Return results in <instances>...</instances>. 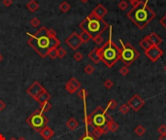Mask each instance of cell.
Listing matches in <instances>:
<instances>
[{
    "label": "cell",
    "mask_w": 166,
    "mask_h": 140,
    "mask_svg": "<svg viewBox=\"0 0 166 140\" xmlns=\"http://www.w3.org/2000/svg\"><path fill=\"white\" fill-rule=\"evenodd\" d=\"M49 28L42 27L39 30L35 32V34H29V39L27 44L34 50L41 57H46L51 49L58 48L60 45V41L57 37H51L48 34Z\"/></svg>",
    "instance_id": "cell-1"
},
{
    "label": "cell",
    "mask_w": 166,
    "mask_h": 140,
    "mask_svg": "<svg viewBox=\"0 0 166 140\" xmlns=\"http://www.w3.org/2000/svg\"><path fill=\"white\" fill-rule=\"evenodd\" d=\"M126 16L139 29H144L156 18V15L148 5V0H145L139 5L133 7Z\"/></svg>",
    "instance_id": "cell-2"
},
{
    "label": "cell",
    "mask_w": 166,
    "mask_h": 140,
    "mask_svg": "<svg viewBox=\"0 0 166 140\" xmlns=\"http://www.w3.org/2000/svg\"><path fill=\"white\" fill-rule=\"evenodd\" d=\"M109 39L104 45L99 48V55H100L101 61L104 62L106 66L113 67L120 60V49L112 40V27L109 25Z\"/></svg>",
    "instance_id": "cell-3"
},
{
    "label": "cell",
    "mask_w": 166,
    "mask_h": 140,
    "mask_svg": "<svg viewBox=\"0 0 166 140\" xmlns=\"http://www.w3.org/2000/svg\"><path fill=\"white\" fill-rule=\"evenodd\" d=\"M108 27L109 24L104 20L96 17L92 12L80 24V28L87 31L92 38L102 34Z\"/></svg>",
    "instance_id": "cell-4"
},
{
    "label": "cell",
    "mask_w": 166,
    "mask_h": 140,
    "mask_svg": "<svg viewBox=\"0 0 166 140\" xmlns=\"http://www.w3.org/2000/svg\"><path fill=\"white\" fill-rule=\"evenodd\" d=\"M113 118L111 117L107 110L101 106H97L96 108L91 112L90 115L87 114V110H84V124H86V130H88V127H105Z\"/></svg>",
    "instance_id": "cell-5"
},
{
    "label": "cell",
    "mask_w": 166,
    "mask_h": 140,
    "mask_svg": "<svg viewBox=\"0 0 166 140\" xmlns=\"http://www.w3.org/2000/svg\"><path fill=\"white\" fill-rule=\"evenodd\" d=\"M49 122V118L40 109H36L26 119V123L28 124V126L37 132H40L44 127H47Z\"/></svg>",
    "instance_id": "cell-6"
},
{
    "label": "cell",
    "mask_w": 166,
    "mask_h": 140,
    "mask_svg": "<svg viewBox=\"0 0 166 140\" xmlns=\"http://www.w3.org/2000/svg\"><path fill=\"white\" fill-rule=\"evenodd\" d=\"M120 42L121 44L120 60L123 62L124 65L126 66L131 65L137 58H139L140 53L130 43H123L121 39H120Z\"/></svg>",
    "instance_id": "cell-7"
},
{
    "label": "cell",
    "mask_w": 166,
    "mask_h": 140,
    "mask_svg": "<svg viewBox=\"0 0 166 140\" xmlns=\"http://www.w3.org/2000/svg\"><path fill=\"white\" fill-rule=\"evenodd\" d=\"M65 43L74 51L78 50L81 47V45L83 44L82 40H81V38H80V35L77 32H72L71 34L66 38Z\"/></svg>",
    "instance_id": "cell-8"
},
{
    "label": "cell",
    "mask_w": 166,
    "mask_h": 140,
    "mask_svg": "<svg viewBox=\"0 0 166 140\" xmlns=\"http://www.w3.org/2000/svg\"><path fill=\"white\" fill-rule=\"evenodd\" d=\"M44 90H45V88H44L42 85L38 82V81H35V82H33L31 84V86H29L27 88L26 93L28 94L29 97H31L35 100V98L38 97V95L41 94Z\"/></svg>",
    "instance_id": "cell-9"
},
{
    "label": "cell",
    "mask_w": 166,
    "mask_h": 140,
    "mask_svg": "<svg viewBox=\"0 0 166 140\" xmlns=\"http://www.w3.org/2000/svg\"><path fill=\"white\" fill-rule=\"evenodd\" d=\"M145 55L149 57L150 60H152L153 62H156L163 55V51L158 46H152L149 50H147L145 52Z\"/></svg>",
    "instance_id": "cell-10"
},
{
    "label": "cell",
    "mask_w": 166,
    "mask_h": 140,
    "mask_svg": "<svg viewBox=\"0 0 166 140\" xmlns=\"http://www.w3.org/2000/svg\"><path fill=\"white\" fill-rule=\"evenodd\" d=\"M128 105L130 108L135 112H138L144 105H145V100L140 97L139 94H134L130 99L128 100Z\"/></svg>",
    "instance_id": "cell-11"
},
{
    "label": "cell",
    "mask_w": 166,
    "mask_h": 140,
    "mask_svg": "<svg viewBox=\"0 0 166 140\" xmlns=\"http://www.w3.org/2000/svg\"><path fill=\"white\" fill-rule=\"evenodd\" d=\"M92 13H93L95 16L100 18V19H103L107 14H108V10H107L104 6L102 4H98L95 8L92 11Z\"/></svg>",
    "instance_id": "cell-12"
},
{
    "label": "cell",
    "mask_w": 166,
    "mask_h": 140,
    "mask_svg": "<svg viewBox=\"0 0 166 140\" xmlns=\"http://www.w3.org/2000/svg\"><path fill=\"white\" fill-rule=\"evenodd\" d=\"M88 57H90V60L92 62H94L95 64H98L99 62L101 61L100 55H99V48H97V47L94 48V49L88 54Z\"/></svg>",
    "instance_id": "cell-13"
},
{
    "label": "cell",
    "mask_w": 166,
    "mask_h": 140,
    "mask_svg": "<svg viewBox=\"0 0 166 140\" xmlns=\"http://www.w3.org/2000/svg\"><path fill=\"white\" fill-rule=\"evenodd\" d=\"M39 133L45 140H50L54 135V131L51 130L49 126H47V127H44L43 130L39 132Z\"/></svg>",
    "instance_id": "cell-14"
},
{
    "label": "cell",
    "mask_w": 166,
    "mask_h": 140,
    "mask_svg": "<svg viewBox=\"0 0 166 140\" xmlns=\"http://www.w3.org/2000/svg\"><path fill=\"white\" fill-rule=\"evenodd\" d=\"M50 98H51V94L48 93L46 90H44L42 93L35 98V101L38 102L39 104H41V103H44V102H46V101H49Z\"/></svg>",
    "instance_id": "cell-15"
},
{
    "label": "cell",
    "mask_w": 166,
    "mask_h": 140,
    "mask_svg": "<svg viewBox=\"0 0 166 140\" xmlns=\"http://www.w3.org/2000/svg\"><path fill=\"white\" fill-rule=\"evenodd\" d=\"M149 38L150 41L152 43L153 46H159L162 43V39L158 36L156 32H152L151 34H149Z\"/></svg>",
    "instance_id": "cell-16"
},
{
    "label": "cell",
    "mask_w": 166,
    "mask_h": 140,
    "mask_svg": "<svg viewBox=\"0 0 166 140\" xmlns=\"http://www.w3.org/2000/svg\"><path fill=\"white\" fill-rule=\"evenodd\" d=\"M66 127L69 130H75L79 127V122L77 121L75 118H70V119L66 122Z\"/></svg>",
    "instance_id": "cell-17"
},
{
    "label": "cell",
    "mask_w": 166,
    "mask_h": 140,
    "mask_svg": "<svg viewBox=\"0 0 166 140\" xmlns=\"http://www.w3.org/2000/svg\"><path fill=\"white\" fill-rule=\"evenodd\" d=\"M139 45H140V47L142 48V49L144 50V51H147V50H149L151 47H152L153 45H152V43H151V41H150V38H149V35H147V36H145V37H144L141 41L139 42Z\"/></svg>",
    "instance_id": "cell-18"
},
{
    "label": "cell",
    "mask_w": 166,
    "mask_h": 140,
    "mask_svg": "<svg viewBox=\"0 0 166 140\" xmlns=\"http://www.w3.org/2000/svg\"><path fill=\"white\" fill-rule=\"evenodd\" d=\"M26 8L30 11L31 13H34L39 9V4L36 0H30V1L26 4Z\"/></svg>",
    "instance_id": "cell-19"
},
{
    "label": "cell",
    "mask_w": 166,
    "mask_h": 140,
    "mask_svg": "<svg viewBox=\"0 0 166 140\" xmlns=\"http://www.w3.org/2000/svg\"><path fill=\"white\" fill-rule=\"evenodd\" d=\"M79 35H80V38H81V40H82L83 43H87L88 41L92 40V37L87 31H82Z\"/></svg>",
    "instance_id": "cell-20"
},
{
    "label": "cell",
    "mask_w": 166,
    "mask_h": 140,
    "mask_svg": "<svg viewBox=\"0 0 166 140\" xmlns=\"http://www.w3.org/2000/svg\"><path fill=\"white\" fill-rule=\"evenodd\" d=\"M107 126H108V128H109V131L111 132H115L119 130V125H118L114 119L112 121H110L108 124H107Z\"/></svg>",
    "instance_id": "cell-21"
},
{
    "label": "cell",
    "mask_w": 166,
    "mask_h": 140,
    "mask_svg": "<svg viewBox=\"0 0 166 140\" xmlns=\"http://www.w3.org/2000/svg\"><path fill=\"white\" fill-rule=\"evenodd\" d=\"M91 134L93 135L94 137L99 138L100 136H102L103 134H104V131H103L102 127H93V128H92Z\"/></svg>",
    "instance_id": "cell-22"
},
{
    "label": "cell",
    "mask_w": 166,
    "mask_h": 140,
    "mask_svg": "<svg viewBox=\"0 0 166 140\" xmlns=\"http://www.w3.org/2000/svg\"><path fill=\"white\" fill-rule=\"evenodd\" d=\"M51 109V104L49 101H46V102L41 103V104H40V110H41L43 113L49 112Z\"/></svg>",
    "instance_id": "cell-23"
},
{
    "label": "cell",
    "mask_w": 166,
    "mask_h": 140,
    "mask_svg": "<svg viewBox=\"0 0 166 140\" xmlns=\"http://www.w3.org/2000/svg\"><path fill=\"white\" fill-rule=\"evenodd\" d=\"M78 140H98V138L94 137V136L91 134V132L87 130V131H86V133L83 134Z\"/></svg>",
    "instance_id": "cell-24"
},
{
    "label": "cell",
    "mask_w": 166,
    "mask_h": 140,
    "mask_svg": "<svg viewBox=\"0 0 166 140\" xmlns=\"http://www.w3.org/2000/svg\"><path fill=\"white\" fill-rule=\"evenodd\" d=\"M65 90H66V91H67L68 94H75L76 91H78L71 83L69 82V81L65 84Z\"/></svg>",
    "instance_id": "cell-25"
},
{
    "label": "cell",
    "mask_w": 166,
    "mask_h": 140,
    "mask_svg": "<svg viewBox=\"0 0 166 140\" xmlns=\"http://www.w3.org/2000/svg\"><path fill=\"white\" fill-rule=\"evenodd\" d=\"M134 132L138 136H143L144 134H145V132H146V128L144 127L142 125H139V126H137V127H135Z\"/></svg>",
    "instance_id": "cell-26"
},
{
    "label": "cell",
    "mask_w": 166,
    "mask_h": 140,
    "mask_svg": "<svg viewBox=\"0 0 166 140\" xmlns=\"http://www.w3.org/2000/svg\"><path fill=\"white\" fill-rule=\"evenodd\" d=\"M70 8H71V6H70L69 3L66 2V1H63L59 5V9H60V11L62 13H67L68 11L70 10Z\"/></svg>",
    "instance_id": "cell-27"
},
{
    "label": "cell",
    "mask_w": 166,
    "mask_h": 140,
    "mask_svg": "<svg viewBox=\"0 0 166 140\" xmlns=\"http://www.w3.org/2000/svg\"><path fill=\"white\" fill-rule=\"evenodd\" d=\"M78 97L82 99V100H84V101H86V99H87V97H88V93H87V90H84V89H82V90H80L79 91H78Z\"/></svg>",
    "instance_id": "cell-28"
},
{
    "label": "cell",
    "mask_w": 166,
    "mask_h": 140,
    "mask_svg": "<svg viewBox=\"0 0 166 140\" xmlns=\"http://www.w3.org/2000/svg\"><path fill=\"white\" fill-rule=\"evenodd\" d=\"M57 57H59V58H63L66 55H67V52H66V50L62 47H58L57 49Z\"/></svg>",
    "instance_id": "cell-29"
},
{
    "label": "cell",
    "mask_w": 166,
    "mask_h": 140,
    "mask_svg": "<svg viewBox=\"0 0 166 140\" xmlns=\"http://www.w3.org/2000/svg\"><path fill=\"white\" fill-rule=\"evenodd\" d=\"M129 109H130V106L128 105V103H123V105H120V112L121 114H123V115H125V114H127L128 111H129Z\"/></svg>",
    "instance_id": "cell-30"
},
{
    "label": "cell",
    "mask_w": 166,
    "mask_h": 140,
    "mask_svg": "<svg viewBox=\"0 0 166 140\" xmlns=\"http://www.w3.org/2000/svg\"><path fill=\"white\" fill-rule=\"evenodd\" d=\"M57 48H54V49H51L48 53V56H49L51 60H54V58L57 57Z\"/></svg>",
    "instance_id": "cell-31"
},
{
    "label": "cell",
    "mask_w": 166,
    "mask_h": 140,
    "mask_svg": "<svg viewBox=\"0 0 166 140\" xmlns=\"http://www.w3.org/2000/svg\"><path fill=\"white\" fill-rule=\"evenodd\" d=\"M40 24H41V21H40V20L38 19V18H32V19L30 20V25L33 27H38Z\"/></svg>",
    "instance_id": "cell-32"
},
{
    "label": "cell",
    "mask_w": 166,
    "mask_h": 140,
    "mask_svg": "<svg viewBox=\"0 0 166 140\" xmlns=\"http://www.w3.org/2000/svg\"><path fill=\"white\" fill-rule=\"evenodd\" d=\"M118 106V103L116 100H114V99H111V100L108 102V105H107V109H110V110H114L116 109Z\"/></svg>",
    "instance_id": "cell-33"
},
{
    "label": "cell",
    "mask_w": 166,
    "mask_h": 140,
    "mask_svg": "<svg viewBox=\"0 0 166 140\" xmlns=\"http://www.w3.org/2000/svg\"><path fill=\"white\" fill-rule=\"evenodd\" d=\"M69 82L71 83V84L73 85V86L76 88L77 90H78V89H80V88H81V83H80L79 81L77 80L76 78H75V77H72V78L69 80Z\"/></svg>",
    "instance_id": "cell-34"
},
{
    "label": "cell",
    "mask_w": 166,
    "mask_h": 140,
    "mask_svg": "<svg viewBox=\"0 0 166 140\" xmlns=\"http://www.w3.org/2000/svg\"><path fill=\"white\" fill-rule=\"evenodd\" d=\"M84 72L87 73V74H88V75H91L92 73L94 72V70H95V68L93 67V65H91V64H87L86 67H84Z\"/></svg>",
    "instance_id": "cell-35"
},
{
    "label": "cell",
    "mask_w": 166,
    "mask_h": 140,
    "mask_svg": "<svg viewBox=\"0 0 166 140\" xmlns=\"http://www.w3.org/2000/svg\"><path fill=\"white\" fill-rule=\"evenodd\" d=\"M92 40H93L94 43L96 44V45H101V44L103 43V41H104V38H103L102 34H100V35L96 36V37L92 38Z\"/></svg>",
    "instance_id": "cell-36"
},
{
    "label": "cell",
    "mask_w": 166,
    "mask_h": 140,
    "mask_svg": "<svg viewBox=\"0 0 166 140\" xmlns=\"http://www.w3.org/2000/svg\"><path fill=\"white\" fill-rule=\"evenodd\" d=\"M120 73L123 76H126L128 73H129V69H128V66H126V65H123V67H120Z\"/></svg>",
    "instance_id": "cell-37"
},
{
    "label": "cell",
    "mask_w": 166,
    "mask_h": 140,
    "mask_svg": "<svg viewBox=\"0 0 166 140\" xmlns=\"http://www.w3.org/2000/svg\"><path fill=\"white\" fill-rule=\"evenodd\" d=\"M74 60H75L76 61H81L84 58V56H83V54L82 53H80V52H77V53L74 54Z\"/></svg>",
    "instance_id": "cell-38"
},
{
    "label": "cell",
    "mask_w": 166,
    "mask_h": 140,
    "mask_svg": "<svg viewBox=\"0 0 166 140\" xmlns=\"http://www.w3.org/2000/svg\"><path fill=\"white\" fill-rule=\"evenodd\" d=\"M104 86H105V88L106 89H108V90H110V89H112L113 88V86H114V83H113V81L111 80V79H107L105 82H104Z\"/></svg>",
    "instance_id": "cell-39"
},
{
    "label": "cell",
    "mask_w": 166,
    "mask_h": 140,
    "mask_svg": "<svg viewBox=\"0 0 166 140\" xmlns=\"http://www.w3.org/2000/svg\"><path fill=\"white\" fill-rule=\"evenodd\" d=\"M119 8L120 9V10H123V11H124V10H126L127 8H128V4H127V2L126 1H120V3H119Z\"/></svg>",
    "instance_id": "cell-40"
},
{
    "label": "cell",
    "mask_w": 166,
    "mask_h": 140,
    "mask_svg": "<svg viewBox=\"0 0 166 140\" xmlns=\"http://www.w3.org/2000/svg\"><path fill=\"white\" fill-rule=\"evenodd\" d=\"M157 131L160 134H166V126L165 125H161V126L157 128Z\"/></svg>",
    "instance_id": "cell-41"
},
{
    "label": "cell",
    "mask_w": 166,
    "mask_h": 140,
    "mask_svg": "<svg viewBox=\"0 0 166 140\" xmlns=\"http://www.w3.org/2000/svg\"><path fill=\"white\" fill-rule=\"evenodd\" d=\"M48 34H49L51 37H57V31L53 28H50L49 30H48Z\"/></svg>",
    "instance_id": "cell-42"
},
{
    "label": "cell",
    "mask_w": 166,
    "mask_h": 140,
    "mask_svg": "<svg viewBox=\"0 0 166 140\" xmlns=\"http://www.w3.org/2000/svg\"><path fill=\"white\" fill-rule=\"evenodd\" d=\"M2 3L3 5L6 6V7H9L13 4V0H2Z\"/></svg>",
    "instance_id": "cell-43"
},
{
    "label": "cell",
    "mask_w": 166,
    "mask_h": 140,
    "mask_svg": "<svg viewBox=\"0 0 166 140\" xmlns=\"http://www.w3.org/2000/svg\"><path fill=\"white\" fill-rule=\"evenodd\" d=\"M5 108H6V103L3 100H0V112L4 111Z\"/></svg>",
    "instance_id": "cell-44"
},
{
    "label": "cell",
    "mask_w": 166,
    "mask_h": 140,
    "mask_svg": "<svg viewBox=\"0 0 166 140\" xmlns=\"http://www.w3.org/2000/svg\"><path fill=\"white\" fill-rule=\"evenodd\" d=\"M160 24H162V27L166 29V15H165V16H163V18L160 20Z\"/></svg>",
    "instance_id": "cell-45"
},
{
    "label": "cell",
    "mask_w": 166,
    "mask_h": 140,
    "mask_svg": "<svg viewBox=\"0 0 166 140\" xmlns=\"http://www.w3.org/2000/svg\"><path fill=\"white\" fill-rule=\"evenodd\" d=\"M158 140H166V134H160V136L158 137Z\"/></svg>",
    "instance_id": "cell-46"
},
{
    "label": "cell",
    "mask_w": 166,
    "mask_h": 140,
    "mask_svg": "<svg viewBox=\"0 0 166 140\" xmlns=\"http://www.w3.org/2000/svg\"><path fill=\"white\" fill-rule=\"evenodd\" d=\"M0 140H6L5 136L3 135V134H1V133H0Z\"/></svg>",
    "instance_id": "cell-47"
},
{
    "label": "cell",
    "mask_w": 166,
    "mask_h": 140,
    "mask_svg": "<svg viewBox=\"0 0 166 140\" xmlns=\"http://www.w3.org/2000/svg\"><path fill=\"white\" fill-rule=\"evenodd\" d=\"M2 60H3V56H2L1 54H0V62H1Z\"/></svg>",
    "instance_id": "cell-48"
},
{
    "label": "cell",
    "mask_w": 166,
    "mask_h": 140,
    "mask_svg": "<svg viewBox=\"0 0 166 140\" xmlns=\"http://www.w3.org/2000/svg\"><path fill=\"white\" fill-rule=\"evenodd\" d=\"M18 140H26V139H25L24 137H20V138H18Z\"/></svg>",
    "instance_id": "cell-49"
},
{
    "label": "cell",
    "mask_w": 166,
    "mask_h": 140,
    "mask_svg": "<svg viewBox=\"0 0 166 140\" xmlns=\"http://www.w3.org/2000/svg\"><path fill=\"white\" fill-rule=\"evenodd\" d=\"M81 1H82L83 3H87V2L88 1V0H81Z\"/></svg>",
    "instance_id": "cell-50"
},
{
    "label": "cell",
    "mask_w": 166,
    "mask_h": 140,
    "mask_svg": "<svg viewBox=\"0 0 166 140\" xmlns=\"http://www.w3.org/2000/svg\"><path fill=\"white\" fill-rule=\"evenodd\" d=\"M9 140H18V139H17V138H15V137H11Z\"/></svg>",
    "instance_id": "cell-51"
},
{
    "label": "cell",
    "mask_w": 166,
    "mask_h": 140,
    "mask_svg": "<svg viewBox=\"0 0 166 140\" xmlns=\"http://www.w3.org/2000/svg\"><path fill=\"white\" fill-rule=\"evenodd\" d=\"M128 1H129V2H130V3H132V2H134V1H136V0H128Z\"/></svg>",
    "instance_id": "cell-52"
},
{
    "label": "cell",
    "mask_w": 166,
    "mask_h": 140,
    "mask_svg": "<svg viewBox=\"0 0 166 140\" xmlns=\"http://www.w3.org/2000/svg\"><path fill=\"white\" fill-rule=\"evenodd\" d=\"M164 71L166 72V64H165V66H164Z\"/></svg>",
    "instance_id": "cell-53"
}]
</instances>
